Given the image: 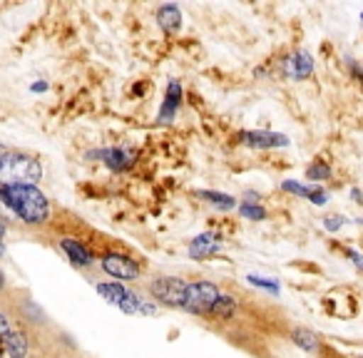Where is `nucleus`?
Listing matches in <instances>:
<instances>
[{"label": "nucleus", "instance_id": "obj_1", "mask_svg": "<svg viewBox=\"0 0 363 358\" xmlns=\"http://www.w3.org/2000/svg\"><path fill=\"white\" fill-rule=\"evenodd\" d=\"M0 202L28 227H43L50 219V202L38 187L0 189Z\"/></svg>", "mask_w": 363, "mask_h": 358}, {"label": "nucleus", "instance_id": "obj_2", "mask_svg": "<svg viewBox=\"0 0 363 358\" xmlns=\"http://www.w3.org/2000/svg\"><path fill=\"white\" fill-rule=\"evenodd\" d=\"M43 177V164L38 157L23 152H8L0 160V189L6 187H35Z\"/></svg>", "mask_w": 363, "mask_h": 358}, {"label": "nucleus", "instance_id": "obj_3", "mask_svg": "<svg viewBox=\"0 0 363 358\" xmlns=\"http://www.w3.org/2000/svg\"><path fill=\"white\" fill-rule=\"evenodd\" d=\"M95 289L107 303L117 306L122 313H132V316H135V313H140V316H155V313L160 311V303H155V301H150V298L140 296V293L130 291V289H125L120 281L97 284Z\"/></svg>", "mask_w": 363, "mask_h": 358}, {"label": "nucleus", "instance_id": "obj_4", "mask_svg": "<svg viewBox=\"0 0 363 358\" xmlns=\"http://www.w3.org/2000/svg\"><path fill=\"white\" fill-rule=\"evenodd\" d=\"M222 289L212 281H189L187 284V303H184V311L194 313V316H209L212 308L222 298Z\"/></svg>", "mask_w": 363, "mask_h": 358}, {"label": "nucleus", "instance_id": "obj_5", "mask_svg": "<svg viewBox=\"0 0 363 358\" xmlns=\"http://www.w3.org/2000/svg\"><path fill=\"white\" fill-rule=\"evenodd\" d=\"M187 284L189 281H184V279L162 276L150 284V293L157 303H164V306L172 308H184V303H187Z\"/></svg>", "mask_w": 363, "mask_h": 358}, {"label": "nucleus", "instance_id": "obj_6", "mask_svg": "<svg viewBox=\"0 0 363 358\" xmlns=\"http://www.w3.org/2000/svg\"><path fill=\"white\" fill-rule=\"evenodd\" d=\"M100 267H102V272L115 279V281H137L142 272L140 264H137L130 254H120V252L102 254Z\"/></svg>", "mask_w": 363, "mask_h": 358}, {"label": "nucleus", "instance_id": "obj_7", "mask_svg": "<svg viewBox=\"0 0 363 358\" xmlns=\"http://www.w3.org/2000/svg\"><path fill=\"white\" fill-rule=\"evenodd\" d=\"M237 140L254 150H277V147H289V137L279 132H264V130H242Z\"/></svg>", "mask_w": 363, "mask_h": 358}, {"label": "nucleus", "instance_id": "obj_8", "mask_svg": "<svg viewBox=\"0 0 363 358\" xmlns=\"http://www.w3.org/2000/svg\"><path fill=\"white\" fill-rule=\"evenodd\" d=\"M60 249L67 254V259H70V262L75 264V267H80V269H87V267H92V264H95V254H92L90 249L80 242V239H72V237L60 239Z\"/></svg>", "mask_w": 363, "mask_h": 358}, {"label": "nucleus", "instance_id": "obj_9", "mask_svg": "<svg viewBox=\"0 0 363 358\" xmlns=\"http://www.w3.org/2000/svg\"><path fill=\"white\" fill-rule=\"evenodd\" d=\"M179 105H182V85L177 80H172L169 85H167V95H164V102H162V110H160V115H157V120H160L162 125H169L177 117Z\"/></svg>", "mask_w": 363, "mask_h": 358}, {"label": "nucleus", "instance_id": "obj_10", "mask_svg": "<svg viewBox=\"0 0 363 358\" xmlns=\"http://www.w3.org/2000/svg\"><path fill=\"white\" fill-rule=\"evenodd\" d=\"M286 75L291 77V80H306L308 75L313 72V60L308 52H294L291 57L286 60Z\"/></svg>", "mask_w": 363, "mask_h": 358}, {"label": "nucleus", "instance_id": "obj_11", "mask_svg": "<svg viewBox=\"0 0 363 358\" xmlns=\"http://www.w3.org/2000/svg\"><path fill=\"white\" fill-rule=\"evenodd\" d=\"M219 249H222V244H219L217 237H212V234H199V237L192 239V244H189V257L209 259V257H214V254H219Z\"/></svg>", "mask_w": 363, "mask_h": 358}, {"label": "nucleus", "instance_id": "obj_12", "mask_svg": "<svg viewBox=\"0 0 363 358\" xmlns=\"http://www.w3.org/2000/svg\"><path fill=\"white\" fill-rule=\"evenodd\" d=\"M157 23H160V28L164 33H177L182 28V11L177 6H172V3L160 6V11H157Z\"/></svg>", "mask_w": 363, "mask_h": 358}, {"label": "nucleus", "instance_id": "obj_13", "mask_svg": "<svg viewBox=\"0 0 363 358\" xmlns=\"http://www.w3.org/2000/svg\"><path fill=\"white\" fill-rule=\"evenodd\" d=\"M3 353H8V358H26L28 356V338L21 331H11L3 341Z\"/></svg>", "mask_w": 363, "mask_h": 358}, {"label": "nucleus", "instance_id": "obj_14", "mask_svg": "<svg viewBox=\"0 0 363 358\" xmlns=\"http://www.w3.org/2000/svg\"><path fill=\"white\" fill-rule=\"evenodd\" d=\"M97 157H100L102 162H105L107 167H110V169H115V172H122V169H127V167L132 164V155L130 152H125V150H115V147H112V150H100L97 152Z\"/></svg>", "mask_w": 363, "mask_h": 358}, {"label": "nucleus", "instance_id": "obj_15", "mask_svg": "<svg viewBox=\"0 0 363 358\" xmlns=\"http://www.w3.org/2000/svg\"><path fill=\"white\" fill-rule=\"evenodd\" d=\"M291 341L306 353H313L318 348V336L313 331H308V328H294Z\"/></svg>", "mask_w": 363, "mask_h": 358}, {"label": "nucleus", "instance_id": "obj_16", "mask_svg": "<svg viewBox=\"0 0 363 358\" xmlns=\"http://www.w3.org/2000/svg\"><path fill=\"white\" fill-rule=\"evenodd\" d=\"M197 197L204 199V202H209V204H217V207H222V209H234V207H237V199L229 197V194H224V192H209V189H199Z\"/></svg>", "mask_w": 363, "mask_h": 358}, {"label": "nucleus", "instance_id": "obj_17", "mask_svg": "<svg viewBox=\"0 0 363 358\" xmlns=\"http://www.w3.org/2000/svg\"><path fill=\"white\" fill-rule=\"evenodd\" d=\"M234 311H237V298L234 296H227L224 293L222 298H219V303L212 308V313H209V318H222V321H227V318L234 316Z\"/></svg>", "mask_w": 363, "mask_h": 358}, {"label": "nucleus", "instance_id": "obj_18", "mask_svg": "<svg viewBox=\"0 0 363 358\" xmlns=\"http://www.w3.org/2000/svg\"><path fill=\"white\" fill-rule=\"evenodd\" d=\"M328 177H331V167H328L326 162H313V164H308L306 179H311L313 184L323 182V179H328Z\"/></svg>", "mask_w": 363, "mask_h": 358}, {"label": "nucleus", "instance_id": "obj_19", "mask_svg": "<svg viewBox=\"0 0 363 358\" xmlns=\"http://www.w3.org/2000/svg\"><path fill=\"white\" fill-rule=\"evenodd\" d=\"M239 214H242L244 219H252V222H262V219H267V209H264L262 204H252V202L239 204Z\"/></svg>", "mask_w": 363, "mask_h": 358}, {"label": "nucleus", "instance_id": "obj_20", "mask_svg": "<svg viewBox=\"0 0 363 358\" xmlns=\"http://www.w3.org/2000/svg\"><path fill=\"white\" fill-rule=\"evenodd\" d=\"M308 202L316 204V207H323L328 202V192L321 187V184H308Z\"/></svg>", "mask_w": 363, "mask_h": 358}, {"label": "nucleus", "instance_id": "obj_21", "mask_svg": "<svg viewBox=\"0 0 363 358\" xmlns=\"http://www.w3.org/2000/svg\"><path fill=\"white\" fill-rule=\"evenodd\" d=\"M281 189H284V192H289V194H296V197H303V199L308 197V184L294 182V179H286V182L281 184Z\"/></svg>", "mask_w": 363, "mask_h": 358}, {"label": "nucleus", "instance_id": "obj_22", "mask_svg": "<svg viewBox=\"0 0 363 358\" xmlns=\"http://www.w3.org/2000/svg\"><path fill=\"white\" fill-rule=\"evenodd\" d=\"M249 284H254V286L267 289V291H272V293H279V284H277V281H272V279H264V276H249Z\"/></svg>", "mask_w": 363, "mask_h": 358}, {"label": "nucleus", "instance_id": "obj_23", "mask_svg": "<svg viewBox=\"0 0 363 358\" xmlns=\"http://www.w3.org/2000/svg\"><path fill=\"white\" fill-rule=\"evenodd\" d=\"M346 224V219L338 217V214H331V217H326V222H323V227L328 229V232H338V229Z\"/></svg>", "mask_w": 363, "mask_h": 358}, {"label": "nucleus", "instance_id": "obj_24", "mask_svg": "<svg viewBox=\"0 0 363 358\" xmlns=\"http://www.w3.org/2000/svg\"><path fill=\"white\" fill-rule=\"evenodd\" d=\"M11 331H16V328L11 326V318H8L6 313L0 311V341H3V338H6Z\"/></svg>", "mask_w": 363, "mask_h": 358}, {"label": "nucleus", "instance_id": "obj_25", "mask_svg": "<svg viewBox=\"0 0 363 358\" xmlns=\"http://www.w3.org/2000/svg\"><path fill=\"white\" fill-rule=\"evenodd\" d=\"M348 257H351V262L356 264V267L363 272V254L361 252H353V249H348Z\"/></svg>", "mask_w": 363, "mask_h": 358}, {"label": "nucleus", "instance_id": "obj_26", "mask_svg": "<svg viewBox=\"0 0 363 358\" xmlns=\"http://www.w3.org/2000/svg\"><path fill=\"white\" fill-rule=\"evenodd\" d=\"M351 197L356 199V202H363V194H361V189H358V187L351 189Z\"/></svg>", "mask_w": 363, "mask_h": 358}, {"label": "nucleus", "instance_id": "obj_27", "mask_svg": "<svg viewBox=\"0 0 363 358\" xmlns=\"http://www.w3.org/2000/svg\"><path fill=\"white\" fill-rule=\"evenodd\" d=\"M8 155V150H6V147H3V145H0V160H3V157H6Z\"/></svg>", "mask_w": 363, "mask_h": 358}, {"label": "nucleus", "instance_id": "obj_28", "mask_svg": "<svg viewBox=\"0 0 363 358\" xmlns=\"http://www.w3.org/2000/svg\"><path fill=\"white\" fill-rule=\"evenodd\" d=\"M6 286V276H3V272H0V289Z\"/></svg>", "mask_w": 363, "mask_h": 358}, {"label": "nucleus", "instance_id": "obj_29", "mask_svg": "<svg viewBox=\"0 0 363 358\" xmlns=\"http://www.w3.org/2000/svg\"><path fill=\"white\" fill-rule=\"evenodd\" d=\"M3 234H6V224L0 222V239H3Z\"/></svg>", "mask_w": 363, "mask_h": 358}, {"label": "nucleus", "instance_id": "obj_30", "mask_svg": "<svg viewBox=\"0 0 363 358\" xmlns=\"http://www.w3.org/2000/svg\"><path fill=\"white\" fill-rule=\"evenodd\" d=\"M0 257H3V244H0Z\"/></svg>", "mask_w": 363, "mask_h": 358}, {"label": "nucleus", "instance_id": "obj_31", "mask_svg": "<svg viewBox=\"0 0 363 358\" xmlns=\"http://www.w3.org/2000/svg\"><path fill=\"white\" fill-rule=\"evenodd\" d=\"M361 21H363V13H361Z\"/></svg>", "mask_w": 363, "mask_h": 358}, {"label": "nucleus", "instance_id": "obj_32", "mask_svg": "<svg viewBox=\"0 0 363 358\" xmlns=\"http://www.w3.org/2000/svg\"><path fill=\"white\" fill-rule=\"evenodd\" d=\"M0 348H3V346H0Z\"/></svg>", "mask_w": 363, "mask_h": 358}, {"label": "nucleus", "instance_id": "obj_33", "mask_svg": "<svg viewBox=\"0 0 363 358\" xmlns=\"http://www.w3.org/2000/svg\"><path fill=\"white\" fill-rule=\"evenodd\" d=\"M361 358H363V356H361Z\"/></svg>", "mask_w": 363, "mask_h": 358}]
</instances>
